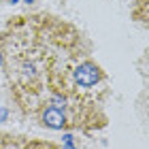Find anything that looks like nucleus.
<instances>
[{
	"mask_svg": "<svg viewBox=\"0 0 149 149\" xmlns=\"http://www.w3.org/2000/svg\"><path fill=\"white\" fill-rule=\"evenodd\" d=\"M0 2H9V0H0Z\"/></svg>",
	"mask_w": 149,
	"mask_h": 149,
	"instance_id": "20e7f679",
	"label": "nucleus"
},
{
	"mask_svg": "<svg viewBox=\"0 0 149 149\" xmlns=\"http://www.w3.org/2000/svg\"><path fill=\"white\" fill-rule=\"evenodd\" d=\"M0 68L13 102L40 128L90 134L109 126V72L92 38L68 19L45 11L9 17Z\"/></svg>",
	"mask_w": 149,
	"mask_h": 149,
	"instance_id": "f257e3e1",
	"label": "nucleus"
},
{
	"mask_svg": "<svg viewBox=\"0 0 149 149\" xmlns=\"http://www.w3.org/2000/svg\"><path fill=\"white\" fill-rule=\"evenodd\" d=\"M130 15L136 24L149 28V0H132Z\"/></svg>",
	"mask_w": 149,
	"mask_h": 149,
	"instance_id": "7ed1b4c3",
	"label": "nucleus"
},
{
	"mask_svg": "<svg viewBox=\"0 0 149 149\" xmlns=\"http://www.w3.org/2000/svg\"><path fill=\"white\" fill-rule=\"evenodd\" d=\"M0 149H66V147L47 139H34V136H26V134L0 130Z\"/></svg>",
	"mask_w": 149,
	"mask_h": 149,
	"instance_id": "f03ea898",
	"label": "nucleus"
},
{
	"mask_svg": "<svg viewBox=\"0 0 149 149\" xmlns=\"http://www.w3.org/2000/svg\"><path fill=\"white\" fill-rule=\"evenodd\" d=\"M9 2H15V0H9Z\"/></svg>",
	"mask_w": 149,
	"mask_h": 149,
	"instance_id": "39448f33",
	"label": "nucleus"
}]
</instances>
